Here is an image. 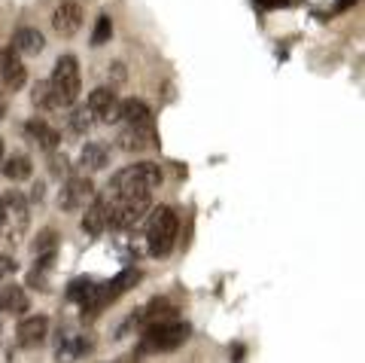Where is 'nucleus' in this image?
<instances>
[{
	"instance_id": "1a4fd4ad",
	"label": "nucleus",
	"mask_w": 365,
	"mask_h": 363,
	"mask_svg": "<svg viewBox=\"0 0 365 363\" xmlns=\"http://www.w3.org/2000/svg\"><path fill=\"white\" fill-rule=\"evenodd\" d=\"M91 196H95V184H91L88 177H67L61 184V192H58V208L64 214H73L79 208H86Z\"/></svg>"
},
{
	"instance_id": "72a5a7b5",
	"label": "nucleus",
	"mask_w": 365,
	"mask_h": 363,
	"mask_svg": "<svg viewBox=\"0 0 365 363\" xmlns=\"http://www.w3.org/2000/svg\"><path fill=\"white\" fill-rule=\"evenodd\" d=\"M0 232H4V202H0Z\"/></svg>"
},
{
	"instance_id": "2eb2a0df",
	"label": "nucleus",
	"mask_w": 365,
	"mask_h": 363,
	"mask_svg": "<svg viewBox=\"0 0 365 363\" xmlns=\"http://www.w3.org/2000/svg\"><path fill=\"white\" fill-rule=\"evenodd\" d=\"M88 110L95 113L98 122H119V98L113 89H95L88 95Z\"/></svg>"
},
{
	"instance_id": "c756f323",
	"label": "nucleus",
	"mask_w": 365,
	"mask_h": 363,
	"mask_svg": "<svg viewBox=\"0 0 365 363\" xmlns=\"http://www.w3.org/2000/svg\"><path fill=\"white\" fill-rule=\"evenodd\" d=\"M256 4L271 9V6H287V4H295V0H256Z\"/></svg>"
},
{
	"instance_id": "c85d7f7f",
	"label": "nucleus",
	"mask_w": 365,
	"mask_h": 363,
	"mask_svg": "<svg viewBox=\"0 0 365 363\" xmlns=\"http://www.w3.org/2000/svg\"><path fill=\"white\" fill-rule=\"evenodd\" d=\"M13 272H16V259H13V257H6V254H0V278L13 275Z\"/></svg>"
},
{
	"instance_id": "423d86ee",
	"label": "nucleus",
	"mask_w": 365,
	"mask_h": 363,
	"mask_svg": "<svg viewBox=\"0 0 365 363\" xmlns=\"http://www.w3.org/2000/svg\"><path fill=\"white\" fill-rule=\"evenodd\" d=\"M153 208L150 196H110V223L113 229H131L134 223L146 217V211Z\"/></svg>"
},
{
	"instance_id": "6ab92c4d",
	"label": "nucleus",
	"mask_w": 365,
	"mask_h": 363,
	"mask_svg": "<svg viewBox=\"0 0 365 363\" xmlns=\"http://www.w3.org/2000/svg\"><path fill=\"white\" fill-rule=\"evenodd\" d=\"M25 131L31 134V141H34V144H37V146H40V150H49V153H52V150H55V146H58V144H61V134H58V131H55L52 126H46V122H43V119H31V122H28V126H25Z\"/></svg>"
},
{
	"instance_id": "5701e85b",
	"label": "nucleus",
	"mask_w": 365,
	"mask_h": 363,
	"mask_svg": "<svg viewBox=\"0 0 365 363\" xmlns=\"http://www.w3.org/2000/svg\"><path fill=\"white\" fill-rule=\"evenodd\" d=\"M52 266H55V254H40L34 269L28 272V284L37 287V290H46V275L52 272Z\"/></svg>"
},
{
	"instance_id": "f8f14e48",
	"label": "nucleus",
	"mask_w": 365,
	"mask_h": 363,
	"mask_svg": "<svg viewBox=\"0 0 365 363\" xmlns=\"http://www.w3.org/2000/svg\"><path fill=\"white\" fill-rule=\"evenodd\" d=\"M83 25V6L76 4V0H61L58 6H55L52 13V28L55 34H61V37H73Z\"/></svg>"
},
{
	"instance_id": "4468645a",
	"label": "nucleus",
	"mask_w": 365,
	"mask_h": 363,
	"mask_svg": "<svg viewBox=\"0 0 365 363\" xmlns=\"http://www.w3.org/2000/svg\"><path fill=\"white\" fill-rule=\"evenodd\" d=\"M0 76H4V86H6V89H13V92H19V89L28 83L25 61L19 59V52H16L13 46L0 52Z\"/></svg>"
},
{
	"instance_id": "473e14b6",
	"label": "nucleus",
	"mask_w": 365,
	"mask_h": 363,
	"mask_svg": "<svg viewBox=\"0 0 365 363\" xmlns=\"http://www.w3.org/2000/svg\"><path fill=\"white\" fill-rule=\"evenodd\" d=\"M4 159H6V150H4V141H0V168H4Z\"/></svg>"
},
{
	"instance_id": "a878e982",
	"label": "nucleus",
	"mask_w": 365,
	"mask_h": 363,
	"mask_svg": "<svg viewBox=\"0 0 365 363\" xmlns=\"http://www.w3.org/2000/svg\"><path fill=\"white\" fill-rule=\"evenodd\" d=\"M55 244H58V235H55V229H43L37 238H34V257L55 254Z\"/></svg>"
},
{
	"instance_id": "4be33fe9",
	"label": "nucleus",
	"mask_w": 365,
	"mask_h": 363,
	"mask_svg": "<svg viewBox=\"0 0 365 363\" xmlns=\"http://www.w3.org/2000/svg\"><path fill=\"white\" fill-rule=\"evenodd\" d=\"M9 180H28L31 171H34V162L25 156V153H16V156H6L4 159V168H0Z\"/></svg>"
},
{
	"instance_id": "39448f33",
	"label": "nucleus",
	"mask_w": 365,
	"mask_h": 363,
	"mask_svg": "<svg viewBox=\"0 0 365 363\" xmlns=\"http://www.w3.org/2000/svg\"><path fill=\"white\" fill-rule=\"evenodd\" d=\"M55 98H58L61 107H71L76 104L79 98V89H83V79H79V61L73 55H61L58 64H55L52 71V79H49Z\"/></svg>"
},
{
	"instance_id": "412c9836",
	"label": "nucleus",
	"mask_w": 365,
	"mask_h": 363,
	"mask_svg": "<svg viewBox=\"0 0 365 363\" xmlns=\"http://www.w3.org/2000/svg\"><path fill=\"white\" fill-rule=\"evenodd\" d=\"M43 46H46V40H43V34L37 31V28H19V34H16V52H25V55H37V52H43Z\"/></svg>"
},
{
	"instance_id": "a211bd4d",
	"label": "nucleus",
	"mask_w": 365,
	"mask_h": 363,
	"mask_svg": "<svg viewBox=\"0 0 365 363\" xmlns=\"http://www.w3.org/2000/svg\"><path fill=\"white\" fill-rule=\"evenodd\" d=\"M28 312V293L19 284L0 287V314H25Z\"/></svg>"
},
{
	"instance_id": "aec40b11",
	"label": "nucleus",
	"mask_w": 365,
	"mask_h": 363,
	"mask_svg": "<svg viewBox=\"0 0 365 363\" xmlns=\"http://www.w3.org/2000/svg\"><path fill=\"white\" fill-rule=\"evenodd\" d=\"M79 165H83V171H101V168H107V146L86 144L83 153H79Z\"/></svg>"
},
{
	"instance_id": "cd10ccee",
	"label": "nucleus",
	"mask_w": 365,
	"mask_h": 363,
	"mask_svg": "<svg viewBox=\"0 0 365 363\" xmlns=\"http://www.w3.org/2000/svg\"><path fill=\"white\" fill-rule=\"evenodd\" d=\"M91 287H95V281L91 278H76V281H71V287H67V297H71L73 302H83L91 293Z\"/></svg>"
},
{
	"instance_id": "f3484780",
	"label": "nucleus",
	"mask_w": 365,
	"mask_h": 363,
	"mask_svg": "<svg viewBox=\"0 0 365 363\" xmlns=\"http://www.w3.org/2000/svg\"><path fill=\"white\" fill-rule=\"evenodd\" d=\"M119 146L122 150H128V153H134V150H146V146H158V134H155V129H128L125 126L122 129V134H119Z\"/></svg>"
},
{
	"instance_id": "bb28decb",
	"label": "nucleus",
	"mask_w": 365,
	"mask_h": 363,
	"mask_svg": "<svg viewBox=\"0 0 365 363\" xmlns=\"http://www.w3.org/2000/svg\"><path fill=\"white\" fill-rule=\"evenodd\" d=\"M110 37H113V21H110V16H98L95 31H91V43L101 46V43H107Z\"/></svg>"
},
{
	"instance_id": "f257e3e1",
	"label": "nucleus",
	"mask_w": 365,
	"mask_h": 363,
	"mask_svg": "<svg viewBox=\"0 0 365 363\" xmlns=\"http://www.w3.org/2000/svg\"><path fill=\"white\" fill-rule=\"evenodd\" d=\"M137 284H140V272H137V269H125V272H119V275L113 278V281H107V284H98V281H95L91 293H88L83 302H79V305H83V317H86V321L98 317L110 302H116L122 293L134 290Z\"/></svg>"
},
{
	"instance_id": "9b49d317",
	"label": "nucleus",
	"mask_w": 365,
	"mask_h": 363,
	"mask_svg": "<svg viewBox=\"0 0 365 363\" xmlns=\"http://www.w3.org/2000/svg\"><path fill=\"white\" fill-rule=\"evenodd\" d=\"M119 119L125 122L128 129H155V116L146 101L140 98H128V101H119Z\"/></svg>"
},
{
	"instance_id": "7c9ffc66",
	"label": "nucleus",
	"mask_w": 365,
	"mask_h": 363,
	"mask_svg": "<svg viewBox=\"0 0 365 363\" xmlns=\"http://www.w3.org/2000/svg\"><path fill=\"white\" fill-rule=\"evenodd\" d=\"M6 116V95H4V89H0V119Z\"/></svg>"
},
{
	"instance_id": "9d476101",
	"label": "nucleus",
	"mask_w": 365,
	"mask_h": 363,
	"mask_svg": "<svg viewBox=\"0 0 365 363\" xmlns=\"http://www.w3.org/2000/svg\"><path fill=\"white\" fill-rule=\"evenodd\" d=\"M110 223V192H101V196H91V202L86 205V214H83V232L98 238L101 232L107 229Z\"/></svg>"
},
{
	"instance_id": "f03ea898",
	"label": "nucleus",
	"mask_w": 365,
	"mask_h": 363,
	"mask_svg": "<svg viewBox=\"0 0 365 363\" xmlns=\"http://www.w3.org/2000/svg\"><path fill=\"white\" fill-rule=\"evenodd\" d=\"M162 187V171L153 162H137L116 171L110 184V196H153V189Z\"/></svg>"
},
{
	"instance_id": "b1692460",
	"label": "nucleus",
	"mask_w": 365,
	"mask_h": 363,
	"mask_svg": "<svg viewBox=\"0 0 365 363\" xmlns=\"http://www.w3.org/2000/svg\"><path fill=\"white\" fill-rule=\"evenodd\" d=\"M34 107L37 110H58L61 104H58V98H55V92H52V86H49V79H40L37 86H34Z\"/></svg>"
},
{
	"instance_id": "2f4dec72",
	"label": "nucleus",
	"mask_w": 365,
	"mask_h": 363,
	"mask_svg": "<svg viewBox=\"0 0 365 363\" xmlns=\"http://www.w3.org/2000/svg\"><path fill=\"white\" fill-rule=\"evenodd\" d=\"M353 4H356V0H338V6H335V9L341 13V9H347V6H353Z\"/></svg>"
},
{
	"instance_id": "6e6552de",
	"label": "nucleus",
	"mask_w": 365,
	"mask_h": 363,
	"mask_svg": "<svg viewBox=\"0 0 365 363\" xmlns=\"http://www.w3.org/2000/svg\"><path fill=\"white\" fill-rule=\"evenodd\" d=\"M0 202H4V226H9V242L19 244L31 220L28 202L21 192H6V196H0Z\"/></svg>"
},
{
	"instance_id": "7ed1b4c3",
	"label": "nucleus",
	"mask_w": 365,
	"mask_h": 363,
	"mask_svg": "<svg viewBox=\"0 0 365 363\" xmlns=\"http://www.w3.org/2000/svg\"><path fill=\"white\" fill-rule=\"evenodd\" d=\"M177 232H180V220L174 208L158 205L150 214V223H146V247L155 259H165L177 244Z\"/></svg>"
},
{
	"instance_id": "393cba45",
	"label": "nucleus",
	"mask_w": 365,
	"mask_h": 363,
	"mask_svg": "<svg viewBox=\"0 0 365 363\" xmlns=\"http://www.w3.org/2000/svg\"><path fill=\"white\" fill-rule=\"evenodd\" d=\"M95 122H98V119H95V113L88 110V104H83V107H76V110H73V116H71V129H73L76 134H86L91 126H95Z\"/></svg>"
},
{
	"instance_id": "0eeeda50",
	"label": "nucleus",
	"mask_w": 365,
	"mask_h": 363,
	"mask_svg": "<svg viewBox=\"0 0 365 363\" xmlns=\"http://www.w3.org/2000/svg\"><path fill=\"white\" fill-rule=\"evenodd\" d=\"M177 317V309H174V302L165 299V297H158V299H150L146 305H140L128 321H125L119 327V336H125L134 327V330H146V327H153V324H162V321H174Z\"/></svg>"
},
{
	"instance_id": "dca6fc26",
	"label": "nucleus",
	"mask_w": 365,
	"mask_h": 363,
	"mask_svg": "<svg viewBox=\"0 0 365 363\" xmlns=\"http://www.w3.org/2000/svg\"><path fill=\"white\" fill-rule=\"evenodd\" d=\"M46 333H49V317H43V314H34V317H25V321L19 324V330H16V342L21 348H37Z\"/></svg>"
},
{
	"instance_id": "20e7f679",
	"label": "nucleus",
	"mask_w": 365,
	"mask_h": 363,
	"mask_svg": "<svg viewBox=\"0 0 365 363\" xmlns=\"http://www.w3.org/2000/svg\"><path fill=\"white\" fill-rule=\"evenodd\" d=\"M140 345H137V354H158V351H177L186 339L192 336V327L182 321H162L140 330Z\"/></svg>"
},
{
	"instance_id": "ddd939ff",
	"label": "nucleus",
	"mask_w": 365,
	"mask_h": 363,
	"mask_svg": "<svg viewBox=\"0 0 365 363\" xmlns=\"http://www.w3.org/2000/svg\"><path fill=\"white\" fill-rule=\"evenodd\" d=\"M95 348V339L86 333H64L58 339V348H55V360L58 363H73L79 357H86L88 351Z\"/></svg>"
}]
</instances>
